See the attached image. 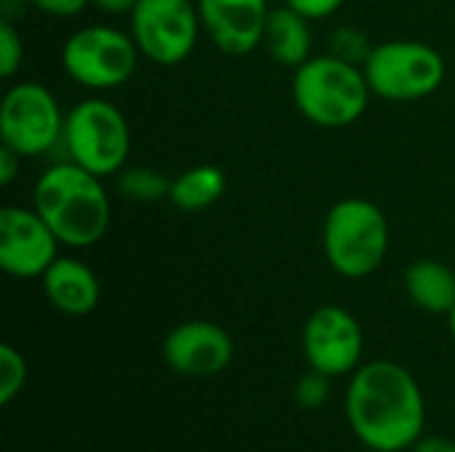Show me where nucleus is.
Here are the masks:
<instances>
[{
	"label": "nucleus",
	"instance_id": "1",
	"mask_svg": "<svg viewBox=\"0 0 455 452\" xmlns=\"http://www.w3.org/2000/svg\"><path fill=\"white\" fill-rule=\"evenodd\" d=\"M347 418L355 437L373 452H405L427 434L421 386L392 360L363 362L349 376Z\"/></svg>",
	"mask_w": 455,
	"mask_h": 452
},
{
	"label": "nucleus",
	"instance_id": "2",
	"mask_svg": "<svg viewBox=\"0 0 455 452\" xmlns=\"http://www.w3.org/2000/svg\"><path fill=\"white\" fill-rule=\"evenodd\" d=\"M101 181V176L69 160L51 165L35 181L32 208L64 248H91L107 237L112 205Z\"/></svg>",
	"mask_w": 455,
	"mask_h": 452
},
{
	"label": "nucleus",
	"instance_id": "3",
	"mask_svg": "<svg viewBox=\"0 0 455 452\" xmlns=\"http://www.w3.org/2000/svg\"><path fill=\"white\" fill-rule=\"evenodd\" d=\"M371 96L363 67L336 53L312 56L293 75V104L320 128L333 131L357 123Z\"/></svg>",
	"mask_w": 455,
	"mask_h": 452
},
{
	"label": "nucleus",
	"instance_id": "4",
	"mask_svg": "<svg viewBox=\"0 0 455 452\" xmlns=\"http://www.w3.org/2000/svg\"><path fill=\"white\" fill-rule=\"evenodd\" d=\"M323 250L331 269L347 280L371 277L389 253V221L363 197L339 200L323 224Z\"/></svg>",
	"mask_w": 455,
	"mask_h": 452
},
{
	"label": "nucleus",
	"instance_id": "5",
	"mask_svg": "<svg viewBox=\"0 0 455 452\" xmlns=\"http://www.w3.org/2000/svg\"><path fill=\"white\" fill-rule=\"evenodd\" d=\"M64 160L107 178L117 176L128 165L131 128L125 115L107 99L77 101L64 120L61 144Z\"/></svg>",
	"mask_w": 455,
	"mask_h": 452
},
{
	"label": "nucleus",
	"instance_id": "6",
	"mask_svg": "<svg viewBox=\"0 0 455 452\" xmlns=\"http://www.w3.org/2000/svg\"><path fill=\"white\" fill-rule=\"evenodd\" d=\"M371 93L387 101H419L445 80L443 53L421 40H389L371 48L363 61Z\"/></svg>",
	"mask_w": 455,
	"mask_h": 452
},
{
	"label": "nucleus",
	"instance_id": "7",
	"mask_svg": "<svg viewBox=\"0 0 455 452\" xmlns=\"http://www.w3.org/2000/svg\"><path fill=\"white\" fill-rule=\"evenodd\" d=\"M141 51L131 32L91 24L72 32L61 48V67L83 88L109 91L125 85L139 67Z\"/></svg>",
	"mask_w": 455,
	"mask_h": 452
},
{
	"label": "nucleus",
	"instance_id": "8",
	"mask_svg": "<svg viewBox=\"0 0 455 452\" xmlns=\"http://www.w3.org/2000/svg\"><path fill=\"white\" fill-rule=\"evenodd\" d=\"M64 120L56 96L43 83L21 80L3 96L0 141L21 157H40L61 144Z\"/></svg>",
	"mask_w": 455,
	"mask_h": 452
},
{
	"label": "nucleus",
	"instance_id": "9",
	"mask_svg": "<svg viewBox=\"0 0 455 452\" xmlns=\"http://www.w3.org/2000/svg\"><path fill=\"white\" fill-rule=\"evenodd\" d=\"M200 32L203 21L192 0H139L131 11V37L141 56L157 67L187 61Z\"/></svg>",
	"mask_w": 455,
	"mask_h": 452
},
{
	"label": "nucleus",
	"instance_id": "10",
	"mask_svg": "<svg viewBox=\"0 0 455 452\" xmlns=\"http://www.w3.org/2000/svg\"><path fill=\"white\" fill-rule=\"evenodd\" d=\"M301 346L312 370H320L331 378H341L352 376L363 365L365 333L349 309L325 304L309 314Z\"/></svg>",
	"mask_w": 455,
	"mask_h": 452
},
{
	"label": "nucleus",
	"instance_id": "11",
	"mask_svg": "<svg viewBox=\"0 0 455 452\" xmlns=\"http://www.w3.org/2000/svg\"><path fill=\"white\" fill-rule=\"evenodd\" d=\"M59 237L35 208L0 210V269L16 280H37L59 258Z\"/></svg>",
	"mask_w": 455,
	"mask_h": 452
},
{
	"label": "nucleus",
	"instance_id": "12",
	"mask_svg": "<svg viewBox=\"0 0 455 452\" xmlns=\"http://www.w3.org/2000/svg\"><path fill=\"white\" fill-rule=\"evenodd\" d=\"M165 365L184 378H213L235 360L232 336L208 320H187L163 338Z\"/></svg>",
	"mask_w": 455,
	"mask_h": 452
},
{
	"label": "nucleus",
	"instance_id": "13",
	"mask_svg": "<svg viewBox=\"0 0 455 452\" xmlns=\"http://www.w3.org/2000/svg\"><path fill=\"white\" fill-rule=\"evenodd\" d=\"M269 11V0H197L203 32L229 56H245L261 45Z\"/></svg>",
	"mask_w": 455,
	"mask_h": 452
},
{
	"label": "nucleus",
	"instance_id": "14",
	"mask_svg": "<svg viewBox=\"0 0 455 452\" xmlns=\"http://www.w3.org/2000/svg\"><path fill=\"white\" fill-rule=\"evenodd\" d=\"M40 280L48 304L64 317H85L99 306L101 298L99 277L88 264L77 258L59 256Z\"/></svg>",
	"mask_w": 455,
	"mask_h": 452
},
{
	"label": "nucleus",
	"instance_id": "15",
	"mask_svg": "<svg viewBox=\"0 0 455 452\" xmlns=\"http://www.w3.org/2000/svg\"><path fill=\"white\" fill-rule=\"evenodd\" d=\"M264 51L269 53L272 61L299 69L304 61L312 59V27L309 19H304L301 13H296L288 5L272 8L267 27H264V37H261Z\"/></svg>",
	"mask_w": 455,
	"mask_h": 452
},
{
	"label": "nucleus",
	"instance_id": "16",
	"mask_svg": "<svg viewBox=\"0 0 455 452\" xmlns=\"http://www.w3.org/2000/svg\"><path fill=\"white\" fill-rule=\"evenodd\" d=\"M405 293L427 314H451L455 306V272L437 258H419L405 272Z\"/></svg>",
	"mask_w": 455,
	"mask_h": 452
},
{
	"label": "nucleus",
	"instance_id": "17",
	"mask_svg": "<svg viewBox=\"0 0 455 452\" xmlns=\"http://www.w3.org/2000/svg\"><path fill=\"white\" fill-rule=\"evenodd\" d=\"M227 192V176L216 165H192L171 178L168 200L184 213H200L216 205Z\"/></svg>",
	"mask_w": 455,
	"mask_h": 452
},
{
	"label": "nucleus",
	"instance_id": "18",
	"mask_svg": "<svg viewBox=\"0 0 455 452\" xmlns=\"http://www.w3.org/2000/svg\"><path fill=\"white\" fill-rule=\"evenodd\" d=\"M117 189L133 202H160L171 194V178L149 165H125L117 173Z\"/></svg>",
	"mask_w": 455,
	"mask_h": 452
},
{
	"label": "nucleus",
	"instance_id": "19",
	"mask_svg": "<svg viewBox=\"0 0 455 452\" xmlns=\"http://www.w3.org/2000/svg\"><path fill=\"white\" fill-rule=\"evenodd\" d=\"M27 384V360L24 354L3 344L0 346V405H11Z\"/></svg>",
	"mask_w": 455,
	"mask_h": 452
},
{
	"label": "nucleus",
	"instance_id": "20",
	"mask_svg": "<svg viewBox=\"0 0 455 452\" xmlns=\"http://www.w3.org/2000/svg\"><path fill=\"white\" fill-rule=\"evenodd\" d=\"M331 381H333L331 376H325V373L309 368V373H304V376L299 378L296 389H293L296 402H299L301 408H307V410L323 408V405L328 402V397H331Z\"/></svg>",
	"mask_w": 455,
	"mask_h": 452
},
{
	"label": "nucleus",
	"instance_id": "21",
	"mask_svg": "<svg viewBox=\"0 0 455 452\" xmlns=\"http://www.w3.org/2000/svg\"><path fill=\"white\" fill-rule=\"evenodd\" d=\"M24 59V40L16 32L11 19L0 21V75L8 80L19 72V64Z\"/></svg>",
	"mask_w": 455,
	"mask_h": 452
},
{
	"label": "nucleus",
	"instance_id": "22",
	"mask_svg": "<svg viewBox=\"0 0 455 452\" xmlns=\"http://www.w3.org/2000/svg\"><path fill=\"white\" fill-rule=\"evenodd\" d=\"M285 5L293 8L296 13H301L304 19L317 21V19L333 16L344 5V0H285Z\"/></svg>",
	"mask_w": 455,
	"mask_h": 452
},
{
	"label": "nucleus",
	"instance_id": "23",
	"mask_svg": "<svg viewBox=\"0 0 455 452\" xmlns=\"http://www.w3.org/2000/svg\"><path fill=\"white\" fill-rule=\"evenodd\" d=\"M24 3L56 19H72L80 11H85V5H91V0H24Z\"/></svg>",
	"mask_w": 455,
	"mask_h": 452
},
{
	"label": "nucleus",
	"instance_id": "24",
	"mask_svg": "<svg viewBox=\"0 0 455 452\" xmlns=\"http://www.w3.org/2000/svg\"><path fill=\"white\" fill-rule=\"evenodd\" d=\"M21 155L19 152H13L11 147H5V144H0V184L3 186H8L13 178H16V173H19V168H21Z\"/></svg>",
	"mask_w": 455,
	"mask_h": 452
},
{
	"label": "nucleus",
	"instance_id": "25",
	"mask_svg": "<svg viewBox=\"0 0 455 452\" xmlns=\"http://www.w3.org/2000/svg\"><path fill=\"white\" fill-rule=\"evenodd\" d=\"M411 452H455V440L440 437V434H424Z\"/></svg>",
	"mask_w": 455,
	"mask_h": 452
},
{
	"label": "nucleus",
	"instance_id": "26",
	"mask_svg": "<svg viewBox=\"0 0 455 452\" xmlns=\"http://www.w3.org/2000/svg\"><path fill=\"white\" fill-rule=\"evenodd\" d=\"M139 0H91L93 8H99L101 13H109V16H131V11L136 8Z\"/></svg>",
	"mask_w": 455,
	"mask_h": 452
},
{
	"label": "nucleus",
	"instance_id": "27",
	"mask_svg": "<svg viewBox=\"0 0 455 452\" xmlns=\"http://www.w3.org/2000/svg\"><path fill=\"white\" fill-rule=\"evenodd\" d=\"M448 330H451V338H453V344H455V306H453V312L448 314Z\"/></svg>",
	"mask_w": 455,
	"mask_h": 452
}]
</instances>
